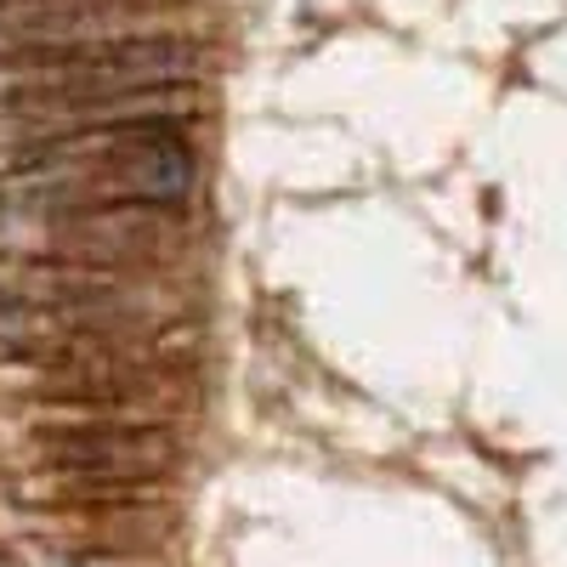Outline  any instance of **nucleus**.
<instances>
[{"label":"nucleus","mask_w":567,"mask_h":567,"mask_svg":"<svg viewBox=\"0 0 567 567\" xmlns=\"http://www.w3.org/2000/svg\"><path fill=\"white\" fill-rule=\"evenodd\" d=\"M154 34H182V18L159 0H0V52H69Z\"/></svg>","instance_id":"nucleus-1"},{"label":"nucleus","mask_w":567,"mask_h":567,"mask_svg":"<svg viewBox=\"0 0 567 567\" xmlns=\"http://www.w3.org/2000/svg\"><path fill=\"white\" fill-rule=\"evenodd\" d=\"M52 449L69 465H97L103 477H136V471L165 465V437L136 432V425H91V432H63L52 437Z\"/></svg>","instance_id":"nucleus-2"}]
</instances>
